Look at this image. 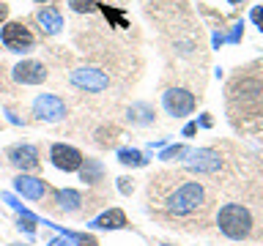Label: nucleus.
I'll return each mask as SVG.
<instances>
[{
    "mask_svg": "<svg viewBox=\"0 0 263 246\" xmlns=\"http://www.w3.org/2000/svg\"><path fill=\"white\" fill-rule=\"evenodd\" d=\"M148 202L156 216L176 221L200 216L209 208L211 194L203 180L186 175V172H159L148 183Z\"/></svg>",
    "mask_w": 263,
    "mask_h": 246,
    "instance_id": "f257e3e1",
    "label": "nucleus"
},
{
    "mask_svg": "<svg viewBox=\"0 0 263 246\" xmlns=\"http://www.w3.org/2000/svg\"><path fill=\"white\" fill-rule=\"evenodd\" d=\"M217 227L222 235L233 238V241H244L255 230V216L252 211L241 202H225L217 211Z\"/></svg>",
    "mask_w": 263,
    "mask_h": 246,
    "instance_id": "f03ea898",
    "label": "nucleus"
},
{
    "mask_svg": "<svg viewBox=\"0 0 263 246\" xmlns=\"http://www.w3.org/2000/svg\"><path fill=\"white\" fill-rule=\"evenodd\" d=\"M66 3H69V8L80 16L102 11L110 25L118 19L123 28H126V0H66Z\"/></svg>",
    "mask_w": 263,
    "mask_h": 246,
    "instance_id": "7ed1b4c3",
    "label": "nucleus"
},
{
    "mask_svg": "<svg viewBox=\"0 0 263 246\" xmlns=\"http://www.w3.org/2000/svg\"><path fill=\"white\" fill-rule=\"evenodd\" d=\"M162 104L173 118H181V115H189L195 110L197 98H195V93H189L186 88H167L162 96Z\"/></svg>",
    "mask_w": 263,
    "mask_h": 246,
    "instance_id": "20e7f679",
    "label": "nucleus"
},
{
    "mask_svg": "<svg viewBox=\"0 0 263 246\" xmlns=\"http://www.w3.org/2000/svg\"><path fill=\"white\" fill-rule=\"evenodd\" d=\"M0 38H3L6 49H11V52H28V49H33V44H36L33 33L25 28L22 22H8L3 28V33H0Z\"/></svg>",
    "mask_w": 263,
    "mask_h": 246,
    "instance_id": "39448f33",
    "label": "nucleus"
},
{
    "mask_svg": "<svg viewBox=\"0 0 263 246\" xmlns=\"http://www.w3.org/2000/svg\"><path fill=\"white\" fill-rule=\"evenodd\" d=\"M49 159H52V164H55L58 170H63V172L80 170V167H82V161H85L77 148L63 145V142H55L52 148H49Z\"/></svg>",
    "mask_w": 263,
    "mask_h": 246,
    "instance_id": "423d86ee",
    "label": "nucleus"
},
{
    "mask_svg": "<svg viewBox=\"0 0 263 246\" xmlns=\"http://www.w3.org/2000/svg\"><path fill=\"white\" fill-rule=\"evenodd\" d=\"M71 82L82 90H88V93H99V90L110 88V77H107L104 71L99 69H77L71 71Z\"/></svg>",
    "mask_w": 263,
    "mask_h": 246,
    "instance_id": "0eeeda50",
    "label": "nucleus"
},
{
    "mask_svg": "<svg viewBox=\"0 0 263 246\" xmlns=\"http://www.w3.org/2000/svg\"><path fill=\"white\" fill-rule=\"evenodd\" d=\"M33 112H36V118H41V120H61L66 115V104H63L61 96L44 93L33 101Z\"/></svg>",
    "mask_w": 263,
    "mask_h": 246,
    "instance_id": "6e6552de",
    "label": "nucleus"
},
{
    "mask_svg": "<svg viewBox=\"0 0 263 246\" xmlns=\"http://www.w3.org/2000/svg\"><path fill=\"white\" fill-rule=\"evenodd\" d=\"M14 79L22 82V85H39V82L47 79V69L39 60H22L14 66Z\"/></svg>",
    "mask_w": 263,
    "mask_h": 246,
    "instance_id": "1a4fd4ad",
    "label": "nucleus"
},
{
    "mask_svg": "<svg viewBox=\"0 0 263 246\" xmlns=\"http://www.w3.org/2000/svg\"><path fill=\"white\" fill-rule=\"evenodd\" d=\"M189 167H195L197 172H217L222 167V159L217 151H195L192 156H189Z\"/></svg>",
    "mask_w": 263,
    "mask_h": 246,
    "instance_id": "9d476101",
    "label": "nucleus"
},
{
    "mask_svg": "<svg viewBox=\"0 0 263 246\" xmlns=\"http://www.w3.org/2000/svg\"><path fill=\"white\" fill-rule=\"evenodd\" d=\"M8 159H11V164H16V167L22 170H33L39 167V151L33 145H16L8 151Z\"/></svg>",
    "mask_w": 263,
    "mask_h": 246,
    "instance_id": "9b49d317",
    "label": "nucleus"
},
{
    "mask_svg": "<svg viewBox=\"0 0 263 246\" xmlns=\"http://www.w3.org/2000/svg\"><path fill=\"white\" fill-rule=\"evenodd\" d=\"M36 19H39L41 30H44L47 36H55V33H61V28H63V16H61V11H58V8H52V6L41 8V11L36 14Z\"/></svg>",
    "mask_w": 263,
    "mask_h": 246,
    "instance_id": "f8f14e48",
    "label": "nucleus"
},
{
    "mask_svg": "<svg viewBox=\"0 0 263 246\" xmlns=\"http://www.w3.org/2000/svg\"><path fill=\"white\" fill-rule=\"evenodd\" d=\"M14 186H16V192H22L25 197H30V200H41L47 192V186H44V180H39V178H30V175H20L14 180Z\"/></svg>",
    "mask_w": 263,
    "mask_h": 246,
    "instance_id": "ddd939ff",
    "label": "nucleus"
},
{
    "mask_svg": "<svg viewBox=\"0 0 263 246\" xmlns=\"http://www.w3.org/2000/svg\"><path fill=\"white\" fill-rule=\"evenodd\" d=\"M93 227H99V230H118V227H126V216H123L121 208H112V211L102 213V216L93 221Z\"/></svg>",
    "mask_w": 263,
    "mask_h": 246,
    "instance_id": "4468645a",
    "label": "nucleus"
},
{
    "mask_svg": "<svg viewBox=\"0 0 263 246\" xmlns=\"http://www.w3.org/2000/svg\"><path fill=\"white\" fill-rule=\"evenodd\" d=\"M58 202H61V208L63 211H77L80 208V202H82V197L77 192H58Z\"/></svg>",
    "mask_w": 263,
    "mask_h": 246,
    "instance_id": "2eb2a0df",
    "label": "nucleus"
},
{
    "mask_svg": "<svg viewBox=\"0 0 263 246\" xmlns=\"http://www.w3.org/2000/svg\"><path fill=\"white\" fill-rule=\"evenodd\" d=\"M118 159H121L123 164H135V167H140V164H145V159L140 156V151H129V148L118 153Z\"/></svg>",
    "mask_w": 263,
    "mask_h": 246,
    "instance_id": "dca6fc26",
    "label": "nucleus"
},
{
    "mask_svg": "<svg viewBox=\"0 0 263 246\" xmlns=\"http://www.w3.org/2000/svg\"><path fill=\"white\" fill-rule=\"evenodd\" d=\"M99 175H102V164H96V161H88V167L82 170V180L88 183V180H93V178H99Z\"/></svg>",
    "mask_w": 263,
    "mask_h": 246,
    "instance_id": "f3484780",
    "label": "nucleus"
},
{
    "mask_svg": "<svg viewBox=\"0 0 263 246\" xmlns=\"http://www.w3.org/2000/svg\"><path fill=\"white\" fill-rule=\"evenodd\" d=\"M252 19L258 22V25H260V30H263V8H255V11H252Z\"/></svg>",
    "mask_w": 263,
    "mask_h": 246,
    "instance_id": "a211bd4d",
    "label": "nucleus"
},
{
    "mask_svg": "<svg viewBox=\"0 0 263 246\" xmlns=\"http://www.w3.org/2000/svg\"><path fill=\"white\" fill-rule=\"evenodd\" d=\"M6 16H8V6H6V3H0V22H3Z\"/></svg>",
    "mask_w": 263,
    "mask_h": 246,
    "instance_id": "6ab92c4d",
    "label": "nucleus"
},
{
    "mask_svg": "<svg viewBox=\"0 0 263 246\" xmlns=\"http://www.w3.org/2000/svg\"><path fill=\"white\" fill-rule=\"evenodd\" d=\"M228 3H241V0H228Z\"/></svg>",
    "mask_w": 263,
    "mask_h": 246,
    "instance_id": "aec40b11",
    "label": "nucleus"
},
{
    "mask_svg": "<svg viewBox=\"0 0 263 246\" xmlns=\"http://www.w3.org/2000/svg\"><path fill=\"white\" fill-rule=\"evenodd\" d=\"M36 3H47V0H36Z\"/></svg>",
    "mask_w": 263,
    "mask_h": 246,
    "instance_id": "412c9836",
    "label": "nucleus"
},
{
    "mask_svg": "<svg viewBox=\"0 0 263 246\" xmlns=\"http://www.w3.org/2000/svg\"><path fill=\"white\" fill-rule=\"evenodd\" d=\"M260 202H263V200H260Z\"/></svg>",
    "mask_w": 263,
    "mask_h": 246,
    "instance_id": "4be33fe9",
    "label": "nucleus"
}]
</instances>
